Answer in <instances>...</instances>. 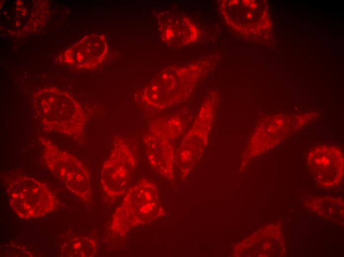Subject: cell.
<instances>
[{"label":"cell","instance_id":"6da1fadb","mask_svg":"<svg viewBox=\"0 0 344 257\" xmlns=\"http://www.w3.org/2000/svg\"><path fill=\"white\" fill-rule=\"evenodd\" d=\"M205 59L181 66L165 68L152 79L140 95L147 106L163 110L186 100L211 64Z\"/></svg>","mask_w":344,"mask_h":257},{"label":"cell","instance_id":"7a4b0ae2","mask_svg":"<svg viewBox=\"0 0 344 257\" xmlns=\"http://www.w3.org/2000/svg\"><path fill=\"white\" fill-rule=\"evenodd\" d=\"M32 105L44 130L72 136L83 133L85 116L68 92L53 87L41 88L33 95Z\"/></svg>","mask_w":344,"mask_h":257},{"label":"cell","instance_id":"3957f363","mask_svg":"<svg viewBox=\"0 0 344 257\" xmlns=\"http://www.w3.org/2000/svg\"><path fill=\"white\" fill-rule=\"evenodd\" d=\"M162 212L155 184L142 178L127 191L113 215L110 230L123 236L132 228L154 220Z\"/></svg>","mask_w":344,"mask_h":257},{"label":"cell","instance_id":"277c9868","mask_svg":"<svg viewBox=\"0 0 344 257\" xmlns=\"http://www.w3.org/2000/svg\"><path fill=\"white\" fill-rule=\"evenodd\" d=\"M184 128L183 121L178 116L158 118L150 123L143 137L149 165L169 179L173 177V142L182 133Z\"/></svg>","mask_w":344,"mask_h":257},{"label":"cell","instance_id":"5b68a950","mask_svg":"<svg viewBox=\"0 0 344 257\" xmlns=\"http://www.w3.org/2000/svg\"><path fill=\"white\" fill-rule=\"evenodd\" d=\"M7 194L14 212L24 219L43 216L57 205L55 194L43 183L22 174L7 178Z\"/></svg>","mask_w":344,"mask_h":257},{"label":"cell","instance_id":"8992f818","mask_svg":"<svg viewBox=\"0 0 344 257\" xmlns=\"http://www.w3.org/2000/svg\"><path fill=\"white\" fill-rule=\"evenodd\" d=\"M43 147V158L47 168L76 196L91 200L89 175L83 164L68 152L59 149L48 139H40Z\"/></svg>","mask_w":344,"mask_h":257},{"label":"cell","instance_id":"52a82bcc","mask_svg":"<svg viewBox=\"0 0 344 257\" xmlns=\"http://www.w3.org/2000/svg\"><path fill=\"white\" fill-rule=\"evenodd\" d=\"M136 164V159L128 141L123 136L116 135L100 175L102 188L109 197L117 198L126 192Z\"/></svg>","mask_w":344,"mask_h":257},{"label":"cell","instance_id":"ba28073f","mask_svg":"<svg viewBox=\"0 0 344 257\" xmlns=\"http://www.w3.org/2000/svg\"><path fill=\"white\" fill-rule=\"evenodd\" d=\"M217 94L211 93L203 102L190 128L180 143V169L186 173L200 157L207 146L216 111Z\"/></svg>","mask_w":344,"mask_h":257},{"label":"cell","instance_id":"9c48e42d","mask_svg":"<svg viewBox=\"0 0 344 257\" xmlns=\"http://www.w3.org/2000/svg\"><path fill=\"white\" fill-rule=\"evenodd\" d=\"M308 165L310 172L320 184L334 186L343 175V154L335 147H317L309 153Z\"/></svg>","mask_w":344,"mask_h":257},{"label":"cell","instance_id":"30bf717a","mask_svg":"<svg viewBox=\"0 0 344 257\" xmlns=\"http://www.w3.org/2000/svg\"><path fill=\"white\" fill-rule=\"evenodd\" d=\"M108 52L105 37L87 35L68 48L62 56L66 64L81 69H91L101 64Z\"/></svg>","mask_w":344,"mask_h":257},{"label":"cell","instance_id":"8fae6325","mask_svg":"<svg viewBox=\"0 0 344 257\" xmlns=\"http://www.w3.org/2000/svg\"><path fill=\"white\" fill-rule=\"evenodd\" d=\"M159 19L161 39L172 47L191 44L199 37V29L185 14L166 11Z\"/></svg>","mask_w":344,"mask_h":257},{"label":"cell","instance_id":"7c38bea8","mask_svg":"<svg viewBox=\"0 0 344 257\" xmlns=\"http://www.w3.org/2000/svg\"><path fill=\"white\" fill-rule=\"evenodd\" d=\"M72 246L73 251L77 256L91 257L95 252V244L91 239H75Z\"/></svg>","mask_w":344,"mask_h":257}]
</instances>
